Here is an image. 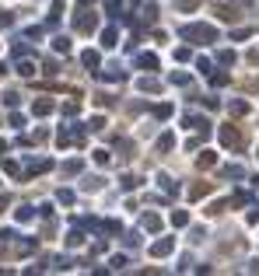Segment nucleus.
<instances>
[]
</instances>
